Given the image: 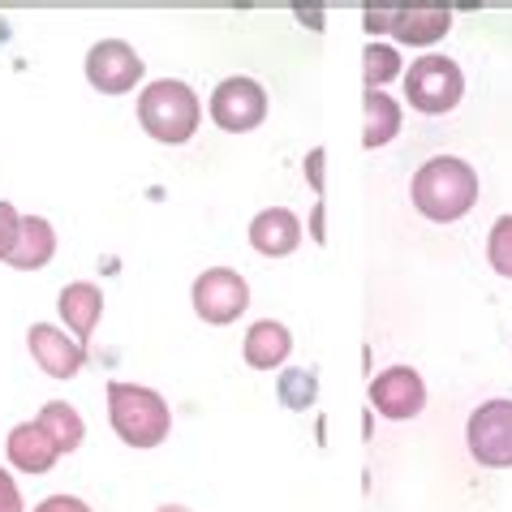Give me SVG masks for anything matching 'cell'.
Masks as SVG:
<instances>
[{
	"label": "cell",
	"instance_id": "6da1fadb",
	"mask_svg": "<svg viewBox=\"0 0 512 512\" xmlns=\"http://www.w3.org/2000/svg\"><path fill=\"white\" fill-rule=\"evenodd\" d=\"M478 190L482 186H478L474 164H465L461 155H435L409 181V203L431 224H457L474 211Z\"/></svg>",
	"mask_w": 512,
	"mask_h": 512
},
{
	"label": "cell",
	"instance_id": "7a4b0ae2",
	"mask_svg": "<svg viewBox=\"0 0 512 512\" xmlns=\"http://www.w3.org/2000/svg\"><path fill=\"white\" fill-rule=\"evenodd\" d=\"M198 121H203V104L190 82L181 78H155L138 91V125L147 130L155 142L164 147H181L198 134Z\"/></svg>",
	"mask_w": 512,
	"mask_h": 512
},
{
	"label": "cell",
	"instance_id": "3957f363",
	"mask_svg": "<svg viewBox=\"0 0 512 512\" xmlns=\"http://www.w3.org/2000/svg\"><path fill=\"white\" fill-rule=\"evenodd\" d=\"M108 422H112V431H117L121 444L155 448L168 439V431H173V409H168V401L155 388L112 379L108 383Z\"/></svg>",
	"mask_w": 512,
	"mask_h": 512
},
{
	"label": "cell",
	"instance_id": "277c9868",
	"mask_svg": "<svg viewBox=\"0 0 512 512\" xmlns=\"http://www.w3.org/2000/svg\"><path fill=\"white\" fill-rule=\"evenodd\" d=\"M401 78H405V99L414 104V112H426V117H444V112H452L465 99L461 65L444 52L418 56Z\"/></svg>",
	"mask_w": 512,
	"mask_h": 512
},
{
	"label": "cell",
	"instance_id": "5b68a950",
	"mask_svg": "<svg viewBox=\"0 0 512 512\" xmlns=\"http://www.w3.org/2000/svg\"><path fill=\"white\" fill-rule=\"evenodd\" d=\"M465 444L469 457L487 469H512V401L495 396L482 401L465 422Z\"/></svg>",
	"mask_w": 512,
	"mask_h": 512
},
{
	"label": "cell",
	"instance_id": "8992f818",
	"mask_svg": "<svg viewBox=\"0 0 512 512\" xmlns=\"http://www.w3.org/2000/svg\"><path fill=\"white\" fill-rule=\"evenodd\" d=\"M190 302H194V315L203 323L229 327V323H237L241 315H246L250 284H246V276H241V272H233V267H211V272H203L194 280Z\"/></svg>",
	"mask_w": 512,
	"mask_h": 512
},
{
	"label": "cell",
	"instance_id": "52a82bcc",
	"mask_svg": "<svg viewBox=\"0 0 512 512\" xmlns=\"http://www.w3.org/2000/svg\"><path fill=\"white\" fill-rule=\"evenodd\" d=\"M207 108H211V121H216L224 134H250L267 121V91H263V82L233 74L211 91Z\"/></svg>",
	"mask_w": 512,
	"mask_h": 512
},
{
	"label": "cell",
	"instance_id": "ba28073f",
	"mask_svg": "<svg viewBox=\"0 0 512 512\" xmlns=\"http://www.w3.org/2000/svg\"><path fill=\"white\" fill-rule=\"evenodd\" d=\"M142 74H147V65H142V56L125 44V39H99V44H91V52H87V82L99 95L134 91L142 82Z\"/></svg>",
	"mask_w": 512,
	"mask_h": 512
},
{
	"label": "cell",
	"instance_id": "9c48e42d",
	"mask_svg": "<svg viewBox=\"0 0 512 512\" xmlns=\"http://www.w3.org/2000/svg\"><path fill=\"white\" fill-rule=\"evenodd\" d=\"M371 405L388 422H409L426 409V379L414 366H388L371 379Z\"/></svg>",
	"mask_w": 512,
	"mask_h": 512
},
{
	"label": "cell",
	"instance_id": "30bf717a",
	"mask_svg": "<svg viewBox=\"0 0 512 512\" xmlns=\"http://www.w3.org/2000/svg\"><path fill=\"white\" fill-rule=\"evenodd\" d=\"M26 349H31L35 366L48 379H78L82 366H87V345H78V340L56 323H31Z\"/></svg>",
	"mask_w": 512,
	"mask_h": 512
},
{
	"label": "cell",
	"instance_id": "8fae6325",
	"mask_svg": "<svg viewBox=\"0 0 512 512\" xmlns=\"http://www.w3.org/2000/svg\"><path fill=\"white\" fill-rule=\"evenodd\" d=\"M452 9L435 5V0H414V5H396L392 13V39L405 48H431L448 35Z\"/></svg>",
	"mask_w": 512,
	"mask_h": 512
},
{
	"label": "cell",
	"instance_id": "7c38bea8",
	"mask_svg": "<svg viewBox=\"0 0 512 512\" xmlns=\"http://www.w3.org/2000/svg\"><path fill=\"white\" fill-rule=\"evenodd\" d=\"M250 246L259 250L263 259H289V254L302 246V220H297L289 207H267L250 220Z\"/></svg>",
	"mask_w": 512,
	"mask_h": 512
},
{
	"label": "cell",
	"instance_id": "4fadbf2b",
	"mask_svg": "<svg viewBox=\"0 0 512 512\" xmlns=\"http://www.w3.org/2000/svg\"><path fill=\"white\" fill-rule=\"evenodd\" d=\"M56 310H61V319H65V332L74 336L78 345H87L99 327V315H104V289L91 280H74L56 297Z\"/></svg>",
	"mask_w": 512,
	"mask_h": 512
},
{
	"label": "cell",
	"instance_id": "5bb4252c",
	"mask_svg": "<svg viewBox=\"0 0 512 512\" xmlns=\"http://www.w3.org/2000/svg\"><path fill=\"white\" fill-rule=\"evenodd\" d=\"M5 457L18 474H48V469L61 461V452H56V444L39 422H18L5 439Z\"/></svg>",
	"mask_w": 512,
	"mask_h": 512
},
{
	"label": "cell",
	"instance_id": "9a60e30c",
	"mask_svg": "<svg viewBox=\"0 0 512 512\" xmlns=\"http://www.w3.org/2000/svg\"><path fill=\"white\" fill-rule=\"evenodd\" d=\"M293 353V332L276 319H259L246 327V340H241V358H246L250 371H276V366L289 362Z\"/></svg>",
	"mask_w": 512,
	"mask_h": 512
},
{
	"label": "cell",
	"instance_id": "2e32d148",
	"mask_svg": "<svg viewBox=\"0 0 512 512\" xmlns=\"http://www.w3.org/2000/svg\"><path fill=\"white\" fill-rule=\"evenodd\" d=\"M56 254V229L52 220L44 216H22L18 224V241H13L9 250V267H18V272H39V267H48Z\"/></svg>",
	"mask_w": 512,
	"mask_h": 512
},
{
	"label": "cell",
	"instance_id": "e0dca14e",
	"mask_svg": "<svg viewBox=\"0 0 512 512\" xmlns=\"http://www.w3.org/2000/svg\"><path fill=\"white\" fill-rule=\"evenodd\" d=\"M401 134V104L388 91H366L362 95V147L379 151Z\"/></svg>",
	"mask_w": 512,
	"mask_h": 512
},
{
	"label": "cell",
	"instance_id": "ac0fdd59",
	"mask_svg": "<svg viewBox=\"0 0 512 512\" xmlns=\"http://www.w3.org/2000/svg\"><path fill=\"white\" fill-rule=\"evenodd\" d=\"M39 426L48 431V439L56 444V452H78L82 448V439H87V422H82V414L69 401H48L44 409H39Z\"/></svg>",
	"mask_w": 512,
	"mask_h": 512
},
{
	"label": "cell",
	"instance_id": "d6986e66",
	"mask_svg": "<svg viewBox=\"0 0 512 512\" xmlns=\"http://www.w3.org/2000/svg\"><path fill=\"white\" fill-rule=\"evenodd\" d=\"M405 65H401V52L396 44H383V39H371L362 48V78H366V91H383L392 78H401Z\"/></svg>",
	"mask_w": 512,
	"mask_h": 512
},
{
	"label": "cell",
	"instance_id": "ffe728a7",
	"mask_svg": "<svg viewBox=\"0 0 512 512\" xmlns=\"http://www.w3.org/2000/svg\"><path fill=\"white\" fill-rule=\"evenodd\" d=\"M276 396H280V405L284 409H310L315 405V396H319V379H315V371H284L280 379H276Z\"/></svg>",
	"mask_w": 512,
	"mask_h": 512
},
{
	"label": "cell",
	"instance_id": "44dd1931",
	"mask_svg": "<svg viewBox=\"0 0 512 512\" xmlns=\"http://www.w3.org/2000/svg\"><path fill=\"white\" fill-rule=\"evenodd\" d=\"M487 263L491 272H500L504 280H512V216H500L487 233Z\"/></svg>",
	"mask_w": 512,
	"mask_h": 512
},
{
	"label": "cell",
	"instance_id": "7402d4cb",
	"mask_svg": "<svg viewBox=\"0 0 512 512\" xmlns=\"http://www.w3.org/2000/svg\"><path fill=\"white\" fill-rule=\"evenodd\" d=\"M18 224H22V211L9 203V198H0V263L9 259L13 241H18Z\"/></svg>",
	"mask_w": 512,
	"mask_h": 512
},
{
	"label": "cell",
	"instance_id": "603a6c76",
	"mask_svg": "<svg viewBox=\"0 0 512 512\" xmlns=\"http://www.w3.org/2000/svg\"><path fill=\"white\" fill-rule=\"evenodd\" d=\"M392 13H396V5H366L362 9V26L371 31V39L392 35Z\"/></svg>",
	"mask_w": 512,
	"mask_h": 512
},
{
	"label": "cell",
	"instance_id": "cb8c5ba5",
	"mask_svg": "<svg viewBox=\"0 0 512 512\" xmlns=\"http://www.w3.org/2000/svg\"><path fill=\"white\" fill-rule=\"evenodd\" d=\"M0 512H26L22 491H18V482H13L9 469H0Z\"/></svg>",
	"mask_w": 512,
	"mask_h": 512
},
{
	"label": "cell",
	"instance_id": "d4e9b609",
	"mask_svg": "<svg viewBox=\"0 0 512 512\" xmlns=\"http://www.w3.org/2000/svg\"><path fill=\"white\" fill-rule=\"evenodd\" d=\"M35 512H91L87 500H78V495H48V500H39Z\"/></svg>",
	"mask_w": 512,
	"mask_h": 512
},
{
	"label": "cell",
	"instance_id": "484cf974",
	"mask_svg": "<svg viewBox=\"0 0 512 512\" xmlns=\"http://www.w3.org/2000/svg\"><path fill=\"white\" fill-rule=\"evenodd\" d=\"M293 13H297V18H302L306 26H315V31H323V9H319V5H315V9H306V5H302V9H293Z\"/></svg>",
	"mask_w": 512,
	"mask_h": 512
},
{
	"label": "cell",
	"instance_id": "4316f807",
	"mask_svg": "<svg viewBox=\"0 0 512 512\" xmlns=\"http://www.w3.org/2000/svg\"><path fill=\"white\" fill-rule=\"evenodd\" d=\"M155 512H190V508H186V504H160Z\"/></svg>",
	"mask_w": 512,
	"mask_h": 512
}]
</instances>
